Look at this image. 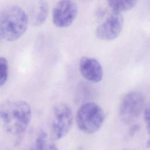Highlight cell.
<instances>
[{"mask_svg":"<svg viewBox=\"0 0 150 150\" xmlns=\"http://www.w3.org/2000/svg\"><path fill=\"white\" fill-rule=\"evenodd\" d=\"M73 114L71 108L66 103L56 105L52 111L50 121V137L54 140L64 137L71 128Z\"/></svg>","mask_w":150,"mask_h":150,"instance_id":"cell-4","label":"cell"},{"mask_svg":"<svg viewBox=\"0 0 150 150\" xmlns=\"http://www.w3.org/2000/svg\"><path fill=\"white\" fill-rule=\"evenodd\" d=\"M80 1H87V0H80Z\"/></svg>","mask_w":150,"mask_h":150,"instance_id":"cell-15","label":"cell"},{"mask_svg":"<svg viewBox=\"0 0 150 150\" xmlns=\"http://www.w3.org/2000/svg\"><path fill=\"white\" fill-rule=\"evenodd\" d=\"M79 70L81 76L87 81L99 83L103 77V69L96 59L83 57L79 62Z\"/></svg>","mask_w":150,"mask_h":150,"instance_id":"cell-8","label":"cell"},{"mask_svg":"<svg viewBox=\"0 0 150 150\" xmlns=\"http://www.w3.org/2000/svg\"><path fill=\"white\" fill-rule=\"evenodd\" d=\"M31 141L30 149H57L54 140L48 136L43 129H39L34 133Z\"/></svg>","mask_w":150,"mask_h":150,"instance_id":"cell-10","label":"cell"},{"mask_svg":"<svg viewBox=\"0 0 150 150\" xmlns=\"http://www.w3.org/2000/svg\"><path fill=\"white\" fill-rule=\"evenodd\" d=\"M144 120L149 136L148 139L145 144V146L147 148H149L150 147V105L146 108L144 111Z\"/></svg>","mask_w":150,"mask_h":150,"instance_id":"cell-13","label":"cell"},{"mask_svg":"<svg viewBox=\"0 0 150 150\" xmlns=\"http://www.w3.org/2000/svg\"><path fill=\"white\" fill-rule=\"evenodd\" d=\"M8 62L4 57L0 56V87L4 85L8 77Z\"/></svg>","mask_w":150,"mask_h":150,"instance_id":"cell-12","label":"cell"},{"mask_svg":"<svg viewBox=\"0 0 150 150\" xmlns=\"http://www.w3.org/2000/svg\"><path fill=\"white\" fill-rule=\"evenodd\" d=\"M49 12V5L46 0H38L32 7L29 21L35 26H40L45 22Z\"/></svg>","mask_w":150,"mask_h":150,"instance_id":"cell-9","label":"cell"},{"mask_svg":"<svg viewBox=\"0 0 150 150\" xmlns=\"http://www.w3.org/2000/svg\"><path fill=\"white\" fill-rule=\"evenodd\" d=\"M137 1L138 0H107L111 9L121 13L132 9Z\"/></svg>","mask_w":150,"mask_h":150,"instance_id":"cell-11","label":"cell"},{"mask_svg":"<svg viewBox=\"0 0 150 150\" xmlns=\"http://www.w3.org/2000/svg\"><path fill=\"white\" fill-rule=\"evenodd\" d=\"M145 105V97L137 91H132L125 95L119 110L120 118L122 122L129 124L135 121L141 114Z\"/></svg>","mask_w":150,"mask_h":150,"instance_id":"cell-5","label":"cell"},{"mask_svg":"<svg viewBox=\"0 0 150 150\" xmlns=\"http://www.w3.org/2000/svg\"><path fill=\"white\" fill-rule=\"evenodd\" d=\"M123 26L124 18L122 13L111 9L105 19L97 26L96 35L101 40H114L120 35Z\"/></svg>","mask_w":150,"mask_h":150,"instance_id":"cell-6","label":"cell"},{"mask_svg":"<svg viewBox=\"0 0 150 150\" xmlns=\"http://www.w3.org/2000/svg\"><path fill=\"white\" fill-rule=\"evenodd\" d=\"M32 119L29 104L23 100H8L0 105V120L4 129L13 136H21Z\"/></svg>","mask_w":150,"mask_h":150,"instance_id":"cell-1","label":"cell"},{"mask_svg":"<svg viewBox=\"0 0 150 150\" xmlns=\"http://www.w3.org/2000/svg\"><path fill=\"white\" fill-rule=\"evenodd\" d=\"M28 15L19 6L10 5L0 11V39L8 42L19 39L25 33Z\"/></svg>","mask_w":150,"mask_h":150,"instance_id":"cell-2","label":"cell"},{"mask_svg":"<svg viewBox=\"0 0 150 150\" xmlns=\"http://www.w3.org/2000/svg\"><path fill=\"white\" fill-rule=\"evenodd\" d=\"M78 14L77 4L72 0H60L52 10L53 24L60 28L70 26Z\"/></svg>","mask_w":150,"mask_h":150,"instance_id":"cell-7","label":"cell"},{"mask_svg":"<svg viewBox=\"0 0 150 150\" xmlns=\"http://www.w3.org/2000/svg\"><path fill=\"white\" fill-rule=\"evenodd\" d=\"M105 115L102 108L97 104L87 102L82 104L77 111L75 120L79 129L87 134L98 131L102 127Z\"/></svg>","mask_w":150,"mask_h":150,"instance_id":"cell-3","label":"cell"},{"mask_svg":"<svg viewBox=\"0 0 150 150\" xmlns=\"http://www.w3.org/2000/svg\"><path fill=\"white\" fill-rule=\"evenodd\" d=\"M139 128V127L138 125L136 124V125H133V126L131 128V129H130L129 134L131 135H134V134H135V132H137L138 131Z\"/></svg>","mask_w":150,"mask_h":150,"instance_id":"cell-14","label":"cell"}]
</instances>
